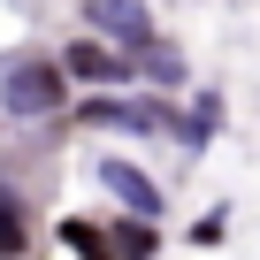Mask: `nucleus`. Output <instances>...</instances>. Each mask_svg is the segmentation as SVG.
Segmentation results:
<instances>
[{
	"label": "nucleus",
	"instance_id": "nucleus-1",
	"mask_svg": "<svg viewBox=\"0 0 260 260\" xmlns=\"http://www.w3.org/2000/svg\"><path fill=\"white\" fill-rule=\"evenodd\" d=\"M69 107V69L54 54H16L8 69H0V115L16 122H46Z\"/></svg>",
	"mask_w": 260,
	"mask_h": 260
},
{
	"label": "nucleus",
	"instance_id": "nucleus-2",
	"mask_svg": "<svg viewBox=\"0 0 260 260\" xmlns=\"http://www.w3.org/2000/svg\"><path fill=\"white\" fill-rule=\"evenodd\" d=\"M77 16H84V31H92V39H107V46H122V54H138V46H153V39H161L146 0H77Z\"/></svg>",
	"mask_w": 260,
	"mask_h": 260
},
{
	"label": "nucleus",
	"instance_id": "nucleus-3",
	"mask_svg": "<svg viewBox=\"0 0 260 260\" xmlns=\"http://www.w3.org/2000/svg\"><path fill=\"white\" fill-rule=\"evenodd\" d=\"M100 191L122 207V214H138V222H161V184L138 169V161H122V153H107L100 161Z\"/></svg>",
	"mask_w": 260,
	"mask_h": 260
},
{
	"label": "nucleus",
	"instance_id": "nucleus-4",
	"mask_svg": "<svg viewBox=\"0 0 260 260\" xmlns=\"http://www.w3.org/2000/svg\"><path fill=\"white\" fill-rule=\"evenodd\" d=\"M77 122H92V130H184L169 115V100H84Z\"/></svg>",
	"mask_w": 260,
	"mask_h": 260
},
{
	"label": "nucleus",
	"instance_id": "nucleus-5",
	"mask_svg": "<svg viewBox=\"0 0 260 260\" xmlns=\"http://www.w3.org/2000/svg\"><path fill=\"white\" fill-rule=\"evenodd\" d=\"M61 69H69V84H130L138 77V61H130L122 46H107V39H77L61 54Z\"/></svg>",
	"mask_w": 260,
	"mask_h": 260
},
{
	"label": "nucleus",
	"instance_id": "nucleus-6",
	"mask_svg": "<svg viewBox=\"0 0 260 260\" xmlns=\"http://www.w3.org/2000/svg\"><path fill=\"white\" fill-rule=\"evenodd\" d=\"M130 61H138V77H153L161 92H169V84H184V54H176V46H161V39H153V46H138Z\"/></svg>",
	"mask_w": 260,
	"mask_h": 260
},
{
	"label": "nucleus",
	"instance_id": "nucleus-7",
	"mask_svg": "<svg viewBox=\"0 0 260 260\" xmlns=\"http://www.w3.org/2000/svg\"><path fill=\"white\" fill-rule=\"evenodd\" d=\"M23 245H31V214H23L16 191H0V260H16Z\"/></svg>",
	"mask_w": 260,
	"mask_h": 260
},
{
	"label": "nucleus",
	"instance_id": "nucleus-8",
	"mask_svg": "<svg viewBox=\"0 0 260 260\" xmlns=\"http://www.w3.org/2000/svg\"><path fill=\"white\" fill-rule=\"evenodd\" d=\"M153 252V222L122 214V230H107V260H146Z\"/></svg>",
	"mask_w": 260,
	"mask_h": 260
},
{
	"label": "nucleus",
	"instance_id": "nucleus-9",
	"mask_svg": "<svg viewBox=\"0 0 260 260\" xmlns=\"http://www.w3.org/2000/svg\"><path fill=\"white\" fill-rule=\"evenodd\" d=\"M61 237H69L84 260H107V230H92V222H61Z\"/></svg>",
	"mask_w": 260,
	"mask_h": 260
},
{
	"label": "nucleus",
	"instance_id": "nucleus-10",
	"mask_svg": "<svg viewBox=\"0 0 260 260\" xmlns=\"http://www.w3.org/2000/svg\"><path fill=\"white\" fill-rule=\"evenodd\" d=\"M222 230H230V222H222V214H207V222H191V245H222Z\"/></svg>",
	"mask_w": 260,
	"mask_h": 260
}]
</instances>
